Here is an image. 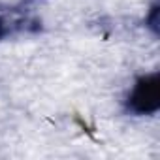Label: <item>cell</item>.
<instances>
[{"mask_svg":"<svg viewBox=\"0 0 160 160\" xmlns=\"http://www.w3.org/2000/svg\"><path fill=\"white\" fill-rule=\"evenodd\" d=\"M156 15H158V8H152V12H151V17H149V27L152 28V32H156L158 30V25H156Z\"/></svg>","mask_w":160,"mask_h":160,"instance_id":"7a4b0ae2","label":"cell"},{"mask_svg":"<svg viewBox=\"0 0 160 160\" xmlns=\"http://www.w3.org/2000/svg\"><path fill=\"white\" fill-rule=\"evenodd\" d=\"M10 32V27H8V23L2 19V17H0V38H2V36H6Z\"/></svg>","mask_w":160,"mask_h":160,"instance_id":"3957f363","label":"cell"},{"mask_svg":"<svg viewBox=\"0 0 160 160\" xmlns=\"http://www.w3.org/2000/svg\"><path fill=\"white\" fill-rule=\"evenodd\" d=\"M160 108V81L158 73L141 75L126 98V109L134 115H152Z\"/></svg>","mask_w":160,"mask_h":160,"instance_id":"6da1fadb","label":"cell"}]
</instances>
